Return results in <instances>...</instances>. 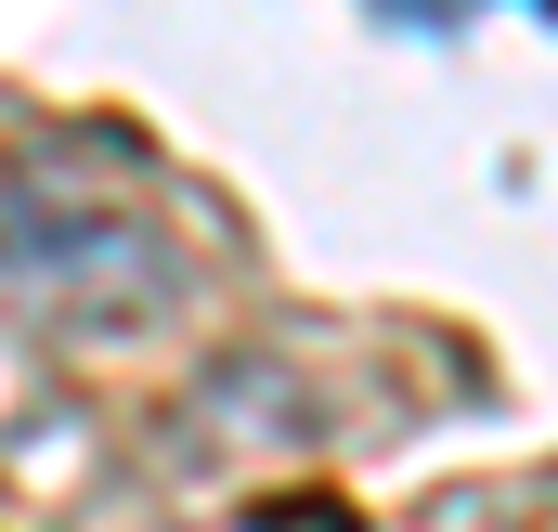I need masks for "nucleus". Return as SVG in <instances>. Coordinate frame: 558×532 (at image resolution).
Returning a JSON list of instances; mask_svg holds the SVG:
<instances>
[{
    "mask_svg": "<svg viewBox=\"0 0 558 532\" xmlns=\"http://www.w3.org/2000/svg\"><path fill=\"white\" fill-rule=\"evenodd\" d=\"M0 261L26 273L65 312H156L169 299V247L143 234L131 208H52V195H0Z\"/></svg>",
    "mask_w": 558,
    "mask_h": 532,
    "instance_id": "nucleus-1",
    "label": "nucleus"
}]
</instances>
